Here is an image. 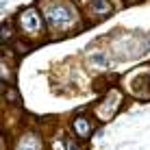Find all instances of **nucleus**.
I'll list each match as a JSON object with an SVG mask.
<instances>
[{"label":"nucleus","mask_w":150,"mask_h":150,"mask_svg":"<svg viewBox=\"0 0 150 150\" xmlns=\"http://www.w3.org/2000/svg\"><path fill=\"white\" fill-rule=\"evenodd\" d=\"M74 128L79 131V135H81V137H87V135H89V124H87V120H83V117H76Z\"/></svg>","instance_id":"4"},{"label":"nucleus","mask_w":150,"mask_h":150,"mask_svg":"<svg viewBox=\"0 0 150 150\" xmlns=\"http://www.w3.org/2000/svg\"><path fill=\"white\" fill-rule=\"evenodd\" d=\"M91 63L100 65V68H107V65H109V61H107L105 54H94V57H91Z\"/></svg>","instance_id":"5"},{"label":"nucleus","mask_w":150,"mask_h":150,"mask_svg":"<svg viewBox=\"0 0 150 150\" xmlns=\"http://www.w3.org/2000/svg\"><path fill=\"white\" fill-rule=\"evenodd\" d=\"M20 150H37V144H35V142H26V144L20 146Z\"/></svg>","instance_id":"6"},{"label":"nucleus","mask_w":150,"mask_h":150,"mask_svg":"<svg viewBox=\"0 0 150 150\" xmlns=\"http://www.w3.org/2000/svg\"><path fill=\"white\" fill-rule=\"evenodd\" d=\"M72 11L68 7H52V9H48V22L50 24H59V26H63V24H70L72 22Z\"/></svg>","instance_id":"1"},{"label":"nucleus","mask_w":150,"mask_h":150,"mask_svg":"<svg viewBox=\"0 0 150 150\" xmlns=\"http://www.w3.org/2000/svg\"><path fill=\"white\" fill-rule=\"evenodd\" d=\"M91 9H94V13H109L111 11V4L107 2V0H94V2H91Z\"/></svg>","instance_id":"3"},{"label":"nucleus","mask_w":150,"mask_h":150,"mask_svg":"<svg viewBox=\"0 0 150 150\" xmlns=\"http://www.w3.org/2000/svg\"><path fill=\"white\" fill-rule=\"evenodd\" d=\"M20 20H22V26H24V30H39V24H41V20H39V15L35 13L33 9L24 11Z\"/></svg>","instance_id":"2"}]
</instances>
